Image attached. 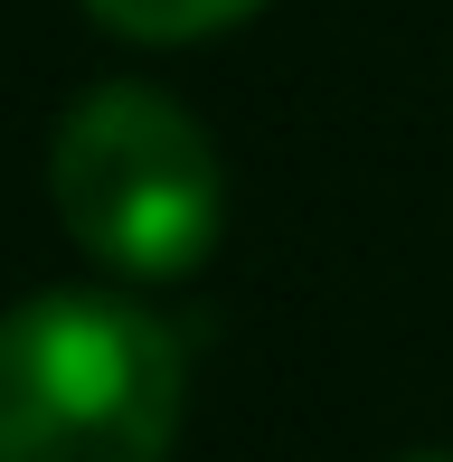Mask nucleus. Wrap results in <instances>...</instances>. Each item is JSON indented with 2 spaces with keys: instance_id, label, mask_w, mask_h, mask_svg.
Here are the masks:
<instances>
[{
  "instance_id": "3",
  "label": "nucleus",
  "mask_w": 453,
  "mask_h": 462,
  "mask_svg": "<svg viewBox=\"0 0 453 462\" xmlns=\"http://www.w3.org/2000/svg\"><path fill=\"white\" fill-rule=\"evenodd\" d=\"M95 19H105L114 38H142V48H190V38L208 29H236L245 10H264V0H86Z\"/></svg>"
},
{
  "instance_id": "4",
  "label": "nucleus",
  "mask_w": 453,
  "mask_h": 462,
  "mask_svg": "<svg viewBox=\"0 0 453 462\" xmlns=\"http://www.w3.org/2000/svg\"><path fill=\"white\" fill-rule=\"evenodd\" d=\"M397 462H453V453H397Z\"/></svg>"
},
{
  "instance_id": "2",
  "label": "nucleus",
  "mask_w": 453,
  "mask_h": 462,
  "mask_svg": "<svg viewBox=\"0 0 453 462\" xmlns=\"http://www.w3.org/2000/svg\"><path fill=\"white\" fill-rule=\"evenodd\" d=\"M48 199H57V226L105 274H133V283H171L190 264H208L226 217L208 133L161 86L76 95V114L48 142Z\"/></svg>"
},
{
  "instance_id": "1",
  "label": "nucleus",
  "mask_w": 453,
  "mask_h": 462,
  "mask_svg": "<svg viewBox=\"0 0 453 462\" xmlns=\"http://www.w3.org/2000/svg\"><path fill=\"white\" fill-rule=\"evenodd\" d=\"M190 359L123 292L0 311V462H171Z\"/></svg>"
}]
</instances>
